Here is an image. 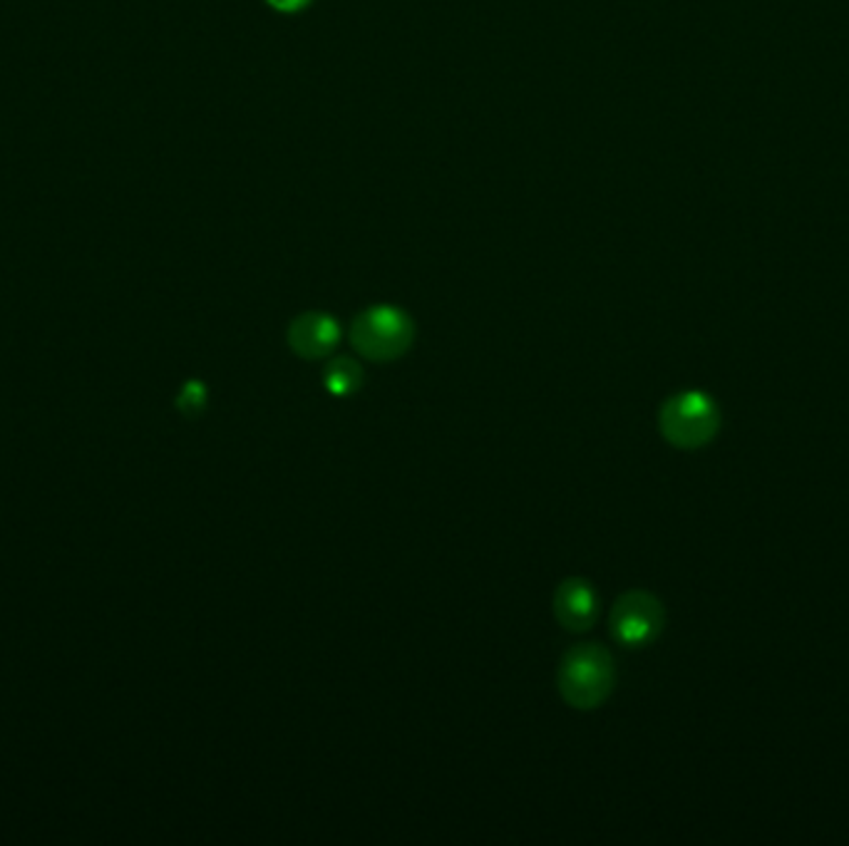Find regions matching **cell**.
<instances>
[{
    "label": "cell",
    "mask_w": 849,
    "mask_h": 846,
    "mask_svg": "<svg viewBox=\"0 0 849 846\" xmlns=\"http://www.w3.org/2000/svg\"><path fill=\"white\" fill-rule=\"evenodd\" d=\"M562 701L574 710H596L616 688L614 655L599 643H579L564 653L556 670Z\"/></svg>",
    "instance_id": "6da1fadb"
},
{
    "label": "cell",
    "mask_w": 849,
    "mask_h": 846,
    "mask_svg": "<svg viewBox=\"0 0 849 846\" xmlns=\"http://www.w3.org/2000/svg\"><path fill=\"white\" fill-rule=\"evenodd\" d=\"M207 405V387H204L200 380H192L182 387V393L177 397V408L184 414H200Z\"/></svg>",
    "instance_id": "ba28073f"
},
{
    "label": "cell",
    "mask_w": 849,
    "mask_h": 846,
    "mask_svg": "<svg viewBox=\"0 0 849 846\" xmlns=\"http://www.w3.org/2000/svg\"><path fill=\"white\" fill-rule=\"evenodd\" d=\"M415 323L396 306H373L360 310L350 323V345L358 356L373 362H393L413 348Z\"/></svg>",
    "instance_id": "7a4b0ae2"
},
{
    "label": "cell",
    "mask_w": 849,
    "mask_h": 846,
    "mask_svg": "<svg viewBox=\"0 0 849 846\" xmlns=\"http://www.w3.org/2000/svg\"><path fill=\"white\" fill-rule=\"evenodd\" d=\"M666 628V608L654 593L648 591H626L619 595L608 616V630L614 641L626 649H641L654 643Z\"/></svg>",
    "instance_id": "277c9868"
},
{
    "label": "cell",
    "mask_w": 849,
    "mask_h": 846,
    "mask_svg": "<svg viewBox=\"0 0 849 846\" xmlns=\"http://www.w3.org/2000/svg\"><path fill=\"white\" fill-rule=\"evenodd\" d=\"M365 383V373L360 362L353 358H333L323 370V387L333 397H350L356 395Z\"/></svg>",
    "instance_id": "52a82bcc"
},
{
    "label": "cell",
    "mask_w": 849,
    "mask_h": 846,
    "mask_svg": "<svg viewBox=\"0 0 849 846\" xmlns=\"http://www.w3.org/2000/svg\"><path fill=\"white\" fill-rule=\"evenodd\" d=\"M266 3H269L271 8H276V11H283V13H296L311 3V0H266Z\"/></svg>",
    "instance_id": "9c48e42d"
},
{
    "label": "cell",
    "mask_w": 849,
    "mask_h": 846,
    "mask_svg": "<svg viewBox=\"0 0 849 846\" xmlns=\"http://www.w3.org/2000/svg\"><path fill=\"white\" fill-rule=\"evenodd\" d=\"M658 430L666 443L679 450H700L718 435L720 410L706 393L685 390L660 405Z\"/></svg>",
    "instance_id": "3957f363"
},
{
    "label": "cell",
    "mask_w": 849,
    "mask_h": 846,
    "mask_svg": "<svg viewBox=\"0 0 849 846\" xmlns=\"http://www.w3.org/2000/svg\"><path fill=\"white\" fill-rule=\"evenodd\" d=\"M602 613V601L594 584L581 576H571L556 586L554 593V616L559 626L571 630V633H584L599 620Z\"/></svg>",
    "instance_id": "8992f818"
},
{
    "label": "cell",
    "mask_w": 849,
    "mask_h": 846,
    "mask_svg": "<svg viewBox=\"0 0 849 846\" xmlns=\"http://www.w3.org/2000/svg\"><path fill=\"white\" fill-rule=\"evenodd\" d=\"M288 348L304 360L329 358L340 343V325L333 316L308 310L296 316L286 331Z\"/></svg>",
    "instance_id": "5b68a950"
}]
</instances>
